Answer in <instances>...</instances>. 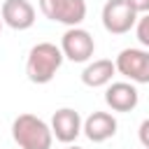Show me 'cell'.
I'll use <instances>...</instances> for the list:
<instances>
[{
  "instance_id": "277c9868",
  "label": "cell",
  "mask_w": 149,
  "mask_h": 149,
  "mask_svg": "<svg viewBox=\"0 0 149 149\" xmlns=\"http://www.w3.org/2000/svg\"><path fill=\"white\" fill-rule=\"evenodd\" d=\"M114 68L130 84H149V49L128 47V49L119 51Z\"/></svg>"
},
{
  "instance_id": "9c48e42d",
  "label": "cell",
  "mask_w": 149,
  "mask_h": 149,
  "mask_svg": "<svg viewBox=\"0 0 149 149\" xmlns=\"http://www.w3.org/2000/svg\"><path fill=\"white\" fill-rule=\"evenodd\" d=\"M105 102L112 112H133L140 102V93L130 81H112L107 84Z\"/></svg>"
},
{
  "instance_id": "7c38bea8",
  "label": "cell",
  "mask_w": 149,
  "mask_h": 149,
  "mask_svg": "<svg viewBox=\"0 0 149 149\" xmlns=\"http://www.w3.org/2000/svg\"><path fill=\"white\" fill-rule=\"evenodd\" d=\"M135 35H137V42L142 47L149 49V12L137 16V23H135Z\"/></svg>"
},
{
  "instance_id": "8992f818",
  "label": "cell",
  "mask_w": 149,
  "mask_h": 149,
  "mask_svg": "<svg viewBox=\"0 0 149 149\" xmlns=\"http://www.w3.org/2000/svg\"><path fill=\"white\" fill-rule=\"evenodd\" d=\"M102 28L112 35H126L137 23V12L126 0H107L102 7Z\"/></svg>"
},
{
  "instance_id": "2e32d148",
  "label": "cell",
  "mask_w": 149,
  "mask_h": 149,
  "mask_svg": "<svg viewBox=\"0 0 149 149\" xmlns=\"http://www.w3.org/2000/svg\"><path fill=\"white\" fill-rule=\"evenodd\" d=\"M2 26H5V23H2V19H0V33H2Z\"/></svg>"
},
{
  "instance_id": "7a4b0ae2",
  "label": "cell",
  "mask_w": 149,
  "mask_h": 149,
  "mask_svg": "<svg viewBox=\"0 0 149 149\" xmlns=\"http://www.w3.org/2000/svg\"><path fill=\"white\" fill-rule=\"evenodd\" d=\"M12 137L19 144V149H51L54 142L51 126L30 112L19 114L12 121Z\"/></svg>"
},
{
  "instance_id": "5b68a950",
  "label": "cell",
  "mask_w": 149,
  "mask_h": 149,
  "mask_svg": "<svg viewBox=\"0 0 149 149\" xmlns=\"http://www.w3.org/2000/svg\"><path fill=\"white\" fill-rule=\"evenodd\" d=\"M61 51L63 58L72 61V63H88L93 51H95V40L88 30L84 28H68L61 37Z\"/></svg>"
},
{
  "instance_id": "ba28073f",
  "label": "cell",
  "mask_w": 149,
  "mask_h": 149,
  "mask_svg": "<svg viewBox=\"0 0 149 149\" xmlns=\"http://www.w3.org/2000/svg\"><path fill=\"white\" fill-rule=\"evenodd\" d=\"M0 19L12 30H28L35 23V7L28 0H5L0 7Z\"/></svg>"
},
{
  "instance_id": "4fadbf2b",
  "label": "cell",
  "mask_w": 149,
  "mask_h": 149,
  "mask_svg": "<svg viewBox=\"0 0 149 149\" xmlns=\"http://www.w3.org/2000/svg\"><path fill=\"white\" fill-rule=\"evenodd\" d=\"M137 137H140V144H142L144 149H149V119H144V121L140 123Z\"/></svg>"
},
{
  "instance_id": "9a60e30c",
  "label": "cell",
  "mask_w": 149,
  "mask_h": 149,
  "mask_svg": "<svg viewBox=\"0 0 149 149\" xmlns=\"http://www.w3.org/2000/svg\"><path fill=\"white\" fill-rule=\"evenodd\" d=\"M65 149H81V147H77V144H70V147H65Z\"/></svg>"
},
{
  "instance_id": "8fae6325",
  "label": "cell",
  "mask_w": 149,
  "mask_h": 149,
  "mask_svg": "<svg viewBox=\"0 0 149 149\" xmlns=\"http://www.w3.org/2000/svg\"><path fill=\"white\" fill-rule=\"evenodd\" d=\"M116 74V68H114V61L109 58H98L93 63H86V68L81 70V81L84 86L88 88H100V86H107L112 84V77Z\"/></svg>"
},
{
  "instance_id": "3957f363",
  "label": "cell",
  "mask_w": 149,
  "mask_h": 149,
  "mask_svg": "<svg viewBox=\"0 0 149 149\" xmlns=\"http://www.w3.org/2000/svg\"><path fill=\"white\" fill-rule=\"evenodd\" d=\"M40 12L54 21L63 23L68 28H77L86 19V2L84 0H37Z\"/></svg>"
},
{
  "instance_id": "6da1fadb",
  "label": "cell",
  "mask_w": 149,
  "mask_h": 149,
  "mask_svg": "<svg viewBox=\"0 0 149 149\" xmlns=\"http://www.w3.org/2000/svg\"><path fill=\"white\" fill-rule=\"evenodd\" d=\"M63 65V51L54 42H37L28 51L26 74L33 84H49Z\"/></svg>"
},
{
  "instance_id": "5bb4252c",
  "label": "cell",
  "mask_w": 149,
  "mask_h": 149,
  "mask_svg": "<svg viewBox=\"0 0 149 149\" xmlns=\"http://www.w3.org/2000/svg\"><path fill=\"white\" fill-rule=\"evenodd\" d=\"M137 14H147L149 12V0H126Z\"/></svg>"
},
{
  "instance_id": "30bf717a",
  "label": "cell",
  "mask_w": 149,
  "mask_h": 149,
  "mask_svg": "<svg viewBox=\"0 0 149 149\" xmlns=\"http://www.w3.org/2000/svg\"><path fill=\"white\" fill-rule=\"evenodd\" d=\"M116 128H119V123H116L114 114H109V112H91L86 116V121L81 123V133L95 144L114 137Z\"/></svg>"
},
{
  "instance_id": "52a82bcc",
  "label": "cell",
  "mask_w": 149,
  "mask_h": 149,
  "mask_svg": "<svg viewBox=\"0 0 149 149\" xmlns=\"http://www.w3.org/2000/svg\"><path fill=\"white\" fill-rule=\"evenodd\" d=\"M81 116H79V112L77 109H72V107H61V109H56L54 112V116H51V135L58 140V142H63V144H70V142H74L79 135H81Z\"/></svg>"
}]
</instances>
